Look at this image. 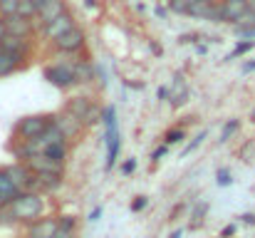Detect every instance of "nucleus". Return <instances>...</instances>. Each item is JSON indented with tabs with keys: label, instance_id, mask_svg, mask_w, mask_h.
Masks as SVG:
<instances>
[{
	"label": "nucleus",
	"instance_id": "9d476101",
	"mask_svg": "<svg viewBox=\"0 0 255 238\" xmlns=\"http://www.w3.org/2000/svg\"><path fill=\"white\" fill-rule=\"evenodd\" d=\"M25 164L30 166L32 174H55V176H65V166H67V161H57L47 154H37V157L27 159Z\"/></svg>",
	"mask_w": 255,
	"mask_h": 238
},
{
	"label": "nucleus",
	"instance_id": "c9c22d12",
	"mask_svg": "<svg viewBox=\"0 0 255 238\" xmlns=\"http://www.w3.org/2000/svg\"><path fill=\"white\" fill-rule=\"evenodd\" d=\"M201 40V35L198 32H183V35H178V45H193V42H198Z\"/></svg>",
	"mask_w": 255,
	"mask_h": 238
},
{
	"label": "nucleus",
	"instance_id": "0eeeda50",
	"mask_svg": "<svg viewBox=\"0 0 255 238\" xmlns=\"http://www.w3.org/2000/svg\"><path fill=\"white\" fill-rule=\"evenodd\" d=\"M2 169H5V174L12 179V184L20 191H35V174L30 171V166L25 161H12V164H7Z\"/></svg>",
	"mask_w": 255,
	"mask_h": 238
},
{
	"label": "nucleus",
	"instance_id": "bb28decb",
	"mask_svg": "<svg viewBox=\"0 0 255 238\" xmlns=\"http://www.w3.org/2000/svg\"><path fill=\"white\" fill-rule=\"evenodd\" d=\"M206 214H208V201H203V204H196V209H193V214H191V229H198L201 224H203V219H206Z\"/></svg>",
	"mask_w": 255,
	"mask_h": 238
},
{
	"label": "nucleus",
	"instance_id": "393cba45",
	"mask_svg": "<svg viewBox=\"0 0 255 238\" xmlns=\"http://www.w3.org/2000/svg\"><path fill=\"white\" fill-rule=\"evenodd\" d=\"M206 137H208V129H201V132H198V134H196V137H193V139H191L186 147H183L181 157H188V154H193V152H196V149H198V147L206 142Z\"/></svg>",
	"mask_w": 255,
	"mask_h": 238
},
{
	"label": "nucleus",
	"instance_id": "4c0bfd02",
	"mask_svg": "<svg viewBox=\"0 0 255 238\" xmlns=\"http://www.w3.org/2000/svg\"><path fill=\"white\" fill-rule=\"evenodd\" d=\"M102 214H104V206H94V209L89 211V216H87V221H89V224H97V221L102 219Z\"/></svg>",
	"mask_w": 255,
	"mask_h": 238
},
{
	"label": "nucleus",
	"instance_id": "58836bf2",
	"mask_svg": "<svg viewBox=\"0 0 255 238\" xmlns=\"http://www.w3.org/2000/svg\"><path fill=\"white\" fill-rule=\"evenodd\" d=\"M183 211H186V204H183V201H178V204H176V206L171 209L169 221H176V219H178V214H183Z\"/></svg>",
	"mask_w": 255,
	"mask_h": 238
},
{
	"label": "nucleus",
	"instance_id": "a18cd8bd",
	"mask_svg": "<svg viewBox=\"0 0 255 238\" xmlns=\"http://www.w3.org/2000/svg\"><path fill=\"white\" fill-rule=\"evenodd\" d=\"M55 238H77V231H62V229H57Z\"/></svg>",
	"mask_w": 255,
	"mask_h": 238
},
{
	"label": "nucleus",
	"instance_id": "9b49d317",
	"mask_svg": "<svg viewBox=\"0 0 255 238\" xmlns=\"http://www.w3.org/2000/svg\"><path fill=\"white\" fill-rule=\"evenodd\" d=\"M72 27H77V20H75V15L67 10V12H62L60 17H55L52 22L42 25V35H45L47 40H57V37H62L65 32H70Z\"/></svg>",
	"mask_w": 255,
	"mask_h": 238
},
{
	"label": "nucleus",
	"instance_id": "f3484780",
	"mask_svg": "<svg viewBox=\"0 0 255 238\" xmlns=\"http://www.w3.org/2000/svg\"><path fill=\"white\" fill-rule=\"evenodd\" d=\"M65 184V176H55V174H35V191L45 194V196H55Z\"/></svg>",
	"mask_w": 255,
	"mask_h": 238
},
{
	"label": "nucleus",
	"instance_id": "2eb2a0df",
	"mask_svg": "<svg viewBox=\"0 0 255 238\" xmlns=\"http://www.w3.org/2000/svg\"><path fill=\"white\" fill-rule=\"evenodd\" d=\"M75 77L80 87H89V84H97V62H92L89 57L85 60H75Z\"/></svg>",
	"mask_w": 255,
	"mask_h": 238
},
{
	"label": "nucleus",
	"instance_id": "de8ad7c7",
	"mask_svg": "<svg viewBox=\"0 0 255 238\" xmlns=\"http://www.w3.org/2000/svg\"><path fill=\"white\" fill-rule=\"evenodd\" d=\"M2 37H5V17L0 15V40H2Z\"/></svg>",
	"mask_w": 255,
	"mask_h": 238
},
{
	"label": "nucleus",
	"instance_id": "6e6552de",
	"mask_svg": "<svg viewBox=\"0 0 255 238\" xmlns=\"http://www.w3.org/2000/svg\"><path fill=\"white\" fill-rule=\"evenodd\" d=\"M55 124L62 129V134H65V139H67L70 144H75V142L85 134V129H87L80 119H75V117H72V114H67L65 109L55 112Z\"/></svg>",
	"mask_w": 255,
	"mask_h": 238
},
{
	"label": "nucleus",
	"instance_id": "7ed1b4c3",
	"mask_svg": "<svg viewBox=\"0 0 255 238\" xmlns=\"http://www.w3.org/2000/svg\"><path fill=\"white\" fill-rule=\"evenodd\" d=\"M55 122V112H45V114H25L12 124L10 137L12 139H37L50 124Z\"/></svg>",
	"mask_w": 255,
	"mask_h": 238
},
{
	"label": "nucleus",
	"instance_id": "2f4dec72",
	"mask_svg": "<svg viewBox=\"0 0 255 238\" xmlns=\"http://www.w3.org/2000/svg\"><path fill=\"white\" fill-rule=\"evenodd\" d=\"M17 5H20V0H0V15L2 17L17 15Z\"/></svg>",
	"mask_w": 255,
	"mask_h": 238
},
{
	"label": "nucleus",
	"instance_id": "b1692460",
	"mask_svg": "<svg viewBox=\"0 0 255 238\" xmlns=\"http://www.w3.org/2000/svg\"><path fill=\"white\" fill-rule=\"evenodd\" d=\"M251 50H255V40H243V42H238V45L233 47V52L226 57V62H231V60H236V57H243V55H248Z\"/></svg>",
	"mask_w": 255,
	"mask_h": 238
},
{
	"label": "nucleus",
	"instance_id": "e433bc0d",
	"mask_svg": "<svg viewBox=\"0 0 255 238\" xmlns=\"http://www.w3.org/2000/svg\"><path fill=\"white\" fill-rule=\"evenodd\" d=\"M166 154H169V147H166V144H159V147L151 152V164H159V161L166 157Z\"/></svg>",
	"mask_w": 255,
	"mask_h": 238
},
{
	"label": "nucleus",
	"instance_id": "aec40b11",
	"mask_svg": "<svg viewBox=\"0 0 255 238\" xmlns=\"http://www.w3.org/2000/svg\"><path fill=\"white\" fill-rule=\"evenodd\" d=\"M0 50H5V52H15V55H30V40H25V37H12V35H5L2 40H0Z\"/></svg>",
	"mask_w": 255,
	"mask_h": 238
},
{
	"label": "nucleus",
	"instance_id": "39448f33",
	"mask_svg": "<svg viewBox=\"0 0 255 238\" xmlns=\"http://www.w3.org/2000/svg\"><path fill=\"white\" fill-rule=\"evenodd\" d=\"M102 142H104V149H107V154H104V169L112 171L119 164V152H122V132H119V124L117 122L104 124Z\"/></svg>",
	"mask_w": 255,
	"mask_h": 238
},
{
	"label": "nucleus",
	"instance_id": "f03ea898",
	"mask_svg": "<svg viewBox=\"0 0 255 238\" xmlns=\"http://www.w3.org/2000/svg\"><path fill=\"white\" fill-rule=\"evenodd\" d=\"M62 109H65L67 114H72L75 119H80L87 129L102 124V107H99V102H97L92 94H85V92L70 94V97L65 99Z\"/></svg>",
	"mask_w": 255,
	"mask_h": 238
},
{
	"label": "nucleus",
	"instance_id": "c756f323",
	"mask_svg": "<svg viewBox=\"0 0 255 238\" xmlns=\"http://www.w3.org/2000/svg\"><path fill=\"white\" fill-rule=\"evenodd\" d=\"M57 229H62V231H77V224H80V219L77 216H72V214H62V216H57Z\"/></svg>",
	"mask_w": 255,
	"mask_h": 238
},
{
	"label": "nucleus",
	"instance_id": "412c9836",
	"mask_svg": "<svg viewBox=\"0 0 255 238\" xmlns=\"http://www.w3.org/2000/svg\"><path fill=\"white\" fill-rule=\"evenodd\" d=\"M236 132H241V119L238 117H233V119H228L223 127H221V134H218V144H228L233 137H236Z\"/></svg>",
	"mask_w": 255,
	"mask_h": 238
},
{
	"label": "nucleus",
	"instance_id": "f257e3e1",
	"mask_svg": "<svg viewBox=\"0 0 255 238\" xmlns=\"http://www.w3.org/2000/svg\"><path fill=\"white\" fill-rule=\"evenodd\" d=\"M10 206H12L17 224H25V226L47 216V196L40 191H20Z\"/></svg>",
	"mask_w": 255,
	"mask_h": 238
},
{
	"label": "nucleus",
	"instance_id": "f8f14e48",
	"mask_svg": "<svg viewBox=\"0 0 255 238\" xmlns=\"http://www.w3.org/2000/svg\"><path fill=\"white\" fill-rule=\"evenodd\" d=\"M5 35L30 40L35 35V22L30 17H22V15H7L5 17Z\"/></svg>",
	"mask_w": 255,
	"mask_h": 238
},
{
	"label": "nucleus",
	"instance_id": "1a4fd4ad",
	"mask_svg": "<svg viewBox=\"0 0 255 238\" xmlns=\"http://www.w3.org/2000/svg\"><path fill=\"white\" fill-rule=\"evenodd\" d=\"M57 214H47L25 226V238H55L57 234Z\"/></svg>",
	"mask_w": 255,
	"mask_h": 238
},
{
	"label": "nucleus",
	"instance_id": "20e7f679",
	"mask_svg": "<svg viewBox=\"0 0 255 238\" xmlns=\"http://www.w3.org/2000/svg\"><path fill=\"white\" fill-rule=\"evenodd\" d=\"M42 77L47 79L52 87H57L60 92H70L77 84V77H75V65L67 62V60H60V62H50L42 67Z\"/></svg>",
	"mask_w": 255,
	"mask_h": 238
},
{
	"label": "nucleus",
	"instance_id": "864d4df0",
	"mask_svg": "<svg viewBox=\"0 0 255 238\" xmlns=\"http://www.w3.org/2000/svg\"><path fill=\"white\" fill-rule=\"evenodd\" d=\"M32 2H35V5H37V10H40V7H42V2H45V0H32Z\"/></svg>",
	"mask_w": 255,
	"mask_h": 238
},
{
	"label": "nucleus",
	"instance_id": "473e14b6",
	"mask_svg": "<svg viewBox=\"0 0 255 238\" xmlns=\"http://www.w3.org/2000/svg\"><path fill=\"white\" fill-rule=\"evenodd\" d=\"M146 206H149V196H134V199H131V204H129V209H131L134 214L144 211Z\"/></svg>",
	"mask_w": 255,
	"mask_h": 238
},
{
	"label": "nucleus",
	"instance_id": "3c124183",
	"mask_svg": "<svg viewBox=\"0 0 255 238\" xmlns=\"http://www.w3.org/2000/svg\"><path fill=\"white\" fill-rule=\"evenodd\" d=\"M87 7H97V0H85Z\"/></svg>",
	"mask_w": 255,
	"mask_h": 238
},
{
	"label": "nucleus",
	"instance_id": "37998d69",
	"mask_svg": "<svg viewBox=\"0 0 255 238\" xmlns=\"http://www.w3.org/2000/svg\"><path fill=\"white\" fill-rule=\"evenodd\" d=\"M154 12H156V17H161V20H166V17H169V7H164V5H156V7H154Z\"/></svg>",
	"mask_w": 255,
	"mask_h": 238
},
{
	"label": "nucleus",
	"instance_id": "dca6fc26",
	"mask_svg": "<svg viewBox=\"0 0 255 238\" xmlns=\"http://www.w3.org/2000/svg\"><path fill=\"white\" fill-rule=\"evenodd\" d=\"M62 12H67V0H45L42 7L37 10V22H40V27L47 25V22H52V20L60 17Z\"/></svg>",
	"mask_w": 255,
	"mask_h": 238
},
{
	"label": "nucleus",
	"instance_id": "4468645a",
	"mask_svg": "<svg viewBox=\"0 0 255 238\" xmlns=\"http://www.w3.org/2000/svg\"><path fill=\"white\" fill-rule=\"evenodd\" d=\"M248 12V0H221V22H238Z\"/></svg>",
	"mask_w": 255,
	"mask_h": 238
},
{
	"label": "nucleus",
	"instance_id": "7c9ffc66",
	"mask_svg": "<svg viewBox=\"0 0 255 238\" xmlns=\"http://www.w3.org/2000/svg\"><path fill=\"white\" fill-rule=\"evenodd\" d=\"M17 15L35 20V17H37V5H35L32 0H20V5H17Z\"/></svg>",
	"mask_w": 255,
	"mask_h": 238
},
{
	"label": "nucleus",
	"instance_id": "c85d7f7f",
	"mask_svg": "<svg viewBox=\"0 0 255 238\" xmlns=\"http://www.w3.org/2000/svg\"><path fill=\"white\" fill-rule=\"evenodd\" d=\"M216 184H218L221 189L233 186V174H231V169H228V166H221V169L216 171Z\"/></svg>",
	"mask_w": 255,
	"mask_h": 238
},
{
	"label": "nucleus",
	"instance_id": "79ce46f5",
	"mask_svg": "<svg viewBox=\"0 0 255 238\" xmlns=\"http://www.w3.org/2000/svg\"><path fill=\"white\" fill-rule=\"evenodd\" d=\"M238 221H241V224H246V226H255V214H241V216H238Z\"/></svg>",
	"mask_w": 255,
	"mask_h": 238
},
{
	"label": "nucleus",
	"instance_id": "603ef678",
	"mask_svg": "<svg viewBox=\"0 0 255 238\" xmlns=\"http://www.w3.org/2000/svg\"><path fill=\"white\" fill-rule=\"evenodd\" d=\"M248 119H251V122H253V124H255V107H253V109H251V117H248Z\"/></svg>",
	"mask_w": 255,
	"mask_h": 238
},
{
	"label": "nucleus",
	"instance_id": "423d86ee",
	"mask_svg": "<svg viewBox=\"0 0 255 238\" xmlns=\"http://www.w3.org/2000/svg\"><path fill=\"white\" fill-rule=\"evenodd\" d=\"M87 45V35L82 27H72L70 32H65L62 37H57V40H52V47H55V52H60V55H77V52H82Z\"/></svg>",
	"mask_w": 255,
	"mask_h": 238
},
{
	"label": "nucleus",
	"instance_id": "c03bdc74",
	"mask_svg": "<svg viewBox=\"0 0 255 238\" xmlns=\"http://www.w3.org/2000/svg\"><path fill=\"white\" fill-rule=\"evenodd\" d=\"M122 84L129 87V89H144V87H146V82H129V79H124Z\"/></svg>",
	"mask_w": 255,
	"mask_h": 238
},
{
	"label": "nucleus",
	"instance_id": "ea45409f",
	"mask_svg": "<svg viewBox=\"0 0 255 238\" xmlns=\"http://www.w3.org/2000/svg\"><path fill=\"white\" fill-rule=\"evenodd\" d=\"M169 97H171V87H159L156 89V99L159 102H169Z\"/></svg>",
	"mask_w": 255,
	"mask_h": 238
},
{
	"label": "nucleus",
	"instance_id": "6ab92c4d",
	"mask_svg": "<svg viewBox=\"0 0 255 238\" xmlns=\"http://www.w3.org/2000/svg\"><path fill=\"white\" fill-rule=\"evenodd\" d=\"M17 194H20V189L12 184V179H10V176L5 174V169L0 166V209H2V206H10Z\"/></svg>",
	"mask_w": 255,
	"mask_h": 238
},
{
	"label": "nucleus",
	"instance_id": "f704fd0d",
	"mask_svg": "<svg viewBox=\"0 0 255 238\" xmlns=\"http://www.w3.org/2000/svg\"><path fill=\"white\" fill-rule=\"evenodd\" d=\"M236 32H238V37H243V40H255V25H236Z\"/></svg>",
	"mask_w": 255,
	"mask_h": 238
},
{
	"label": "nucleus",
	"instance_id": "09e8293b",
	"mask_svg": "<svg viewBox=\"0 0 255 238\" xmlns=\"http://www.w3.org/2000/svg\"><path fill=\"white\" fill-rule=\"evenodd\" d=\"M183 234H186L183 229H176V231H173V234H171L169 238H183Z\"/></svg>",
	"mask_w": 255,
	"mask_h": 238
},
{
	"label": "nucleus",
	"instance_id": "5701e85b",
	"mask_svg": "<svg viewBox=\"0 0 255 238\" xmlns=\"http://www.w3.org/2000/svg\"><path fill=\"white\" fill-rule=\"evenodd\" d=\"M188 97H191L188 87H181V89H171V97H169L171 109H181V107H183V104L188 102Z\"/></svg>",
	"mask_w": 255,
	"mask_h": 238
},
{
	"label": "nucleus",
	"instance_id": "a19ab883",
	"mask_svg": "<svg viewBox=\"0 0 255 238\" xmlns=\"http://www.w3.org/2000/svg\"><path fill=\"white\" fill-rule=\"evenodd\" d=\"M236 231H238V226H236V224H228V226L221 231V238H233L236 236Z\"/></svg>",
	"mask_w": 255,
	"mask_h": 238
},
{
	"label": "nucleus",
	"instance_id": "72a5a7b5",
	"mask_svg": "<svg viewBox=\"0 0 255 238\" xmlns=\"http://www.w3.org/2000/svg\"><path fill=\"white\" fill-rule=\"evenodd\" d=\"M136 164H139V161H136L134 157H131V159H124V161L119 164V171H122V176H131V174H134V169H136Z\"/></svg>",
	"mask_w": 255,
	"mask_h": 238
},
{
	"label": "nucleus",
	"instance_id": "4be33fe9",
	"mask_svg": "<svg viewBox=\"0 0 255 238\" xmlns=\"http://www.w3.org/2000/svg\"><path fill=\"white\" fill-rule=\"evenodd\" d=\"M164 144L166 147H173V144H183L186 142V127H181V124H176V127H169L166 132H164Z\"/></svg>",
	"mask_w": 255,
	"mask_h": 238
},
{
	"label": "nucleus",
	"instance_id": "cd10ccee",
	"mask_svg": "<svg viewBox=\"0 0 255 238\" xmlns=\"http://www.w3.org/2000/svg\"><path fill=\"white\" fill-rule=\"evenodd\" d=\"M196 0H169V10L176 15H188V10L193 7Z\"/></svg>",
	"mask_w": 255,
	"mask_h": 238
},
{
	"label": "nucleus",
	"instance_id": "8fccbe9b",
	"mask_svg": "<svg viewBox=\"0 0 255 238\" xmlns=\"http://www.w3.org/2000/svg\"><path fill=\"white\" fill-rule=\"evenodd\" d=\"M151 52H154V55H161V52H164V50H161V47H159V45H156V42H151Z\"/></svg>",
	"mask_w": 255,
	"mask_h": 238
},
{
	"label": "nucleus",
	"instance_id": "a878e982",
	"mask_svg": "<svg viewBox=\"0 0 255 238\" xmlns=\"http://www.w3.org/2000/svg\"><path fill=\"white\" fill-rule=\"evenodd\" d=\"M12 226H20L12 214V206H2L0 209V229H12Z\"/></svg>",
	"mask_w": 255,
	"mask_h": 238
},
{
	"label": "nucleus",
	"instance_id": "49530a36",
	"mask_svg": "<svg viewBox=\"0 0 255 238\" xmlns=\"http://www.w3.org/2000/svg\"><path fill=\"white\" fill-rule=\"evenodd\" d=\"M248 72H255V60H248L243 65V75H248Z\"/></svg>",
	"mask_w": 255,
	"mask_h": 238
},
{
	"label": "nucleus",
	"instance_id": "ddd939ff",
	"mask_svg": "<svg viewBox=\"0 0 255 238\" xmlns=\"http://www.w3.org/2000/svg\"><path fill=\"white\" fill-rule=\"evenodd\" d=\"M188 15L196 20L221 22V0H196L193 7L188 10Z\"/></svg>",
	"mask_w": 255,
	"mask_h": 238
},
{
	"label": "nucleus",
	"instance_id": "a211bd4d",
	"mask_svg": "<svg viewBox=\"0 0 255 238\" xmlns=\"http://www.w3.org/2000/svg\"><path fill=\"white\" fill-rule=\"evenodd\" d=\"M25 55H15V52H5V50H0V79L2 77H10V75H15L17 70H22L25 67Z\"/></svg>",
	"mask_w": 255,
	"mask_h": 238
}]
</instances>
